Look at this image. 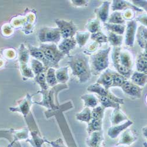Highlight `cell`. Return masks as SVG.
<instances>
[{
    "instance_id": "cell-40",
    "label": "cell",
    "mask_w": 147,
    "mask_h": 147,
    "mask_svg": "<svg viewBox=\"0 0 147 147\" xmlns=\"http://www.w3.org/2000/svg\"><path fill=\"white\" fill-rule=\"evenodd\" d=\"M35 81L37 83L41 88V90H47L48 89V85L46 81V76L44 72L36 75L34 77Z\"/></svg>"
},
{
    "instance_id": "cell-17",
    "label": "cell",
    "mask_w": 147,
    "mask_h": 147,
    "mask_svg": "<svg viewBox=\"0 0 147 147\" xmlns=\"http://www.w3.org/2000/svg\"><path fill=\"white\" fill-rule=\"evenodd\" d=\"M111 2L104 1L99 7L96 8L94 13L96 16V18L98 19L100 21H102L104 23L107 21L109 17V11Z\"/></svg>"
},
{
    "instance_id": "cell-46",
    "label": "cell",
    "mask_w": 147,
    "mask_h": 147,
    "mask_svg": "<svg viewBox=\"0 0 147 147\" xmlns=\"http://www.w3.org/2000/svg\"><path fill=\"white\" fill-rule=\"evenodd\" d=\"M98 46H99V44L95 42L91 43V44L90 45H89V47H88L87 48V50L84 51L85 54H90V53L95 52V50L97 49V48L98 47Z\"/></svg>"
},
{
    "instance_id": "cell-15",
    "label": "cell",
    "mask_w": 147,
    "mask_h": 147,
    "mask_svg": "<svg viewBox=\"0 0 147 147\" xmlns=\"http://www.w3.org/2000/svg\"><path fill=\"white\" fill-rule=\"evenodd\" d=\"M77 45L75 38H69L63 39L58 46V50L65 55L69 56V53Z\"/></svg>"
},
{
    "instance_id": "cell-37",
    "label": "cell",
    "mask_w": 147,
    "mask_h": 147,
    "mask_svg": "<svg viewBox=\"0 0 147 147\" xmlns=\"http://www.w3.org/2000/svg\"><path fill=\"white\" fill-rule=\"evenodd\" d=\"M90 36L89 32H77L76 40L80 47H84L87 43Z\"/></svg>"
},
{
    "instance_id": "cell-28",
    "label": "cell",
    "mask_w": 147,
    "mask_h": 147,
    "mask_svg": "<svg viewBox=\"0 0 147 147\" xmlns=\"http://www.w3.org/2000/svg\"><path fill=\"white\" fill-rule=\"evenodd\" d=\"M55 76L58 83L65 84L69 80L68 67H59L55 71Z\"/></svg>"
},
{
    "instance_id": "cell-27",
    "label": "cell",
    "mask_w": 147,
    "mask_h": 147,
    "mask_svg": "<svg viewBox=\"0 0 147 147\" xmlns=\"http://www.w3.org/2000/svg\"><path fill=\"white\" fill-rule=\"evenodd\" d=\"M81 99L84 101L85 107L95 108L98 104V99L93 94H84L81 96Z\"/></svg>"
},
{
    "instance_id": "cell-2",
    "label": "cell",
    "mask_w": 147,
    "mask_h": 147,
    "mask_svg": "<svg viewBox=\"0 0 147 147\" xmlns=\"http://www.w3.org/2000/svg\"><path fill=\"white\" fill-rule=\"evenodd\" d=\"M113 64L117 72L128 79L132 74V58L131 54L121 47H114L112 53Z\"/></svg>"
},
{
    "instance_id": "cell-23",
    "label": "cell",
    "mask_w": 147,
    "mask_h": 147,
    "mask_svg": "<svg viewBox=\"0 0 147 147\" xmlns=\"http://www.w3.org/2000/svg\"><path fill=\"white\" fill-rule=\"evenodd\" d=\"M131 82L138 86L144 87L146 83V74L138 71L134 72L131 76Z\"/></svg>"
},
{
    "instance_id": "cell-18",
    "label": "cell",
    "mask_w": 147,
    "mask_h": 147,
    "mask_svg": "<svg viewBox=\"0 0 147 147\" xmlns=\"http://www.w3.org/2000/svg\"><path fill=\"white\" fill-rule=\"evenodd\" d=\"M89 136L86 140V144L88 147H101L102 142L104 140L102 131L94 132Z\"/></svg>"
},
{
    "instance_id": "cell-10",
    "label": "cell",
    "mask_w": 147,
    "mask_h": 147,
    "mask_svg": "<svg viewBox=\"0 0 147 147\" xmlns=\"http://www.w3.org/2000/svg\"><path fill=\"white\" fill-rule=\"evenodd\" d=\"M32 104V95L30 94H27L23 100L18 102L17 107H10L9 109L12 112H18L21 113L25 118L31 112L30 108Z\"/></svg>"
},
{
    "instance_id": "cell-49",
    "label": "cell",
    "mask_w": 147,
    "mask_h": 147,
    "mask_svg": "<svg viewBox=\"0 0 147 147\" xmlns=\"http://www.w3.org/2000/svg\"><path fill=\"white\" fill-rule=\"evenodd\" d=\"M136 21L140 22L143 26L146 27V15L143 14L138 16L136 19Z\"/></svg>"
},
{
    "instance_id": "cell-35",
    "label": "cell",
    "mask_w": 147,
    "mask_h": 147,
    "mask_svg": "<svg viewBox=\"0 0 147 147\" xmlns=\"http://www.w3.org/2000/svg\"><path fill=\"white\" fill-rule=\"evenodd\" d=\"M108 22L109 24H121L124 25L125 24V20L122 17V13L118 11H115L112 13L108 18Z\"/></svg>"
},
{
    "instance_id": "cell-1",
    "label": "cell",
    "mask_w": 147,
    "mask_h": 147,
    "mask_svg": "<svg viewBox=\"0 0 147 147\" xmlns=\"http://www.w3.org/2000/svg\"><path fill=\"white\" fill-rule=\"evenodd\" d=\"M67 64L72 69L74 76L77 77L80 83L87 82L91 78V72L89 64V57L83 53L75 55H69Z\"/></svg>"
},
{
    "instance_id": "cell-13",
    "label": "cell",
    "mask_w": 147,
    "mask_h": 147,
    "mask_svg": "<svg viewBox=\"0 0 147 147\" xmlns=\"http://www.w3.org/2000/svg\"><path fill=\"white\" fill-rule=\"evenodd\" d=\"M113 71L111 69L107 68L96 80V83L101 85L106 90H109L112 87L113 82Z\"/></svg>"
},
{
    "instance_id": "cell-42",
    "label": "cell",
    "mask_w": 147,
    "mask_h": 147,
    "mask_svg": "<svg viewBox=\"0 0 147 147\" xmlns=\"http://www.w3.org/2000/svg\"><path fill=\"white\" fill-rule=\"evenodd\" d=\"M13 129V128H11L9 130L0 131V138L5 137V138L7 139L9 141V144H11L14 140Z\"/></svg>"
},
{
    "instance_id": "cell-26",
    "label": "cell",
    "mask_w": 147,
    "mask_h": 147,
    "mask_svg": "<svg viewBox=\"0 0 147 147\" xmlns=\"http://www.w3.org/2000/svg\"><path fill=\"white\" fill-rule=\"evenodd\" d=\"M13 134L14 137V140L11 144L8 145V147H12L15 143L20 140H27L28 138V130L27 128H25L21 130H14L13 129Z\"/></svg>"
},
{
    "instance_id": "cell-21",
    "label": "cell",
    "mask_w": 147,
    "mask_h": 147,
    "mask_svg": "<svg viewBox=\"0 0 147 147\" xmlns=\"http://www.w3.org/2000/svg\"><path fill=\"white\" fill-rule=\"evenodd\" d=\"M32 138L27 139V142H28L32 147H42L43 144L46 142V139L42 138L39 131L38 128L30 130Z\"/></svg>"
},
{
    "instance_id": "cell-7",
    "label": "cell",
    "mask_w": 147,
    "mask_h": 147,
    "mask_svg": "<svg viewBox=\"0 0 147 147\" xmlns=\"http://www.w3.org/2000/svg\"><path fill=\"white\" fill-rule=\"evenodd\" d=\"M38 37L41 42H53L58 43L61 38V35L58 28H41L38 33Z\"/></svg>"
},
{
    "instance_id": "cell-30",
    "label": "cell",
    "mask_w": 147,
    "mask_h": 147,
    "mask_svg": "<svg viewBox=\"0 0 147 147\" xmlns=\"http://www.w3.org/2000/svg\"><path fill=\"white\" fill-rule=\"evenodd\" d=\"M97 97L98 99V101L101 104V107H103L104 109L107 108H116L120 107V104L119 103L114 101L113 100L109 98L107 96L97 95Z\"/></svg>"
},
{
    "instance_id": "cell-47",
    "label": "cell",
    "mask_w": 147,
    "mask_h": 147,
    "mask_svg": "<svg viewBox=\"0 0 147 147\" xmlns=\"http://www.w3.org/2000/svg\"><path fill=\"white\" fill-rule=\"evenodd\" d=\"M132 4L136 7L139 8L142 7L146 11V1H132Z\"/></svg>"
},
{
    "instance_id": "cell-36",
    "label": "cell",
    "mask_w": 147,
    "mask_h": 147,
    "mask_svg": "<svg viewBox=\"0 0 147 147\" xmlns=\"http://www.w3.org/2000/svg\"><path fill=\"white\" fill-rule=\"evenodd\" d=\"M46 81L48 86L53 87L57 85L58 82L55 76V70L53 68H50L47 69L46 75Z\"/></svg>"
},
{
    "instance_id": "cell-9",
    "label": "cell",
    "mask_w": 147,
    "mask_h": 147,
    "mask_svg": "<svg viewBox=\"0 0 147 147\" xmlns=\"http://www.w3.org/2000/svg\"><path fill=\"white\" fill-rule=\"evenodd\" d=\"M87 90L90 92H93L97 94V95L107 96L109 98L113 100L114 101L119 103V104H123L124 103V99L120 98L116 96L115 95H114L111 92H110L109 91V90H106L101 85L99 84H92L88 87Z\"/></svg>"
},
{
    "instance_id": "cell-32",
    "label": "cell",
    "mask_w": 147,
    "mask_h": 147,
    "mask_svg": "<svg viewBox=\"0 0 147 147\" xmlns=\"http://www.w3.org/2000/svg\"><path fill=\"white\" fill-rule=\"evenodd\" d=\"M108 42L114 47H120L123 41V36L117 35L111 32H109L107 36Z\"/></svg>"
},
{
    "instance_id": "cell-16",
    "label": "cell",
    "mask_w": 147,
    "mask_h": 147,
    "mask_svg": "<svg viewBox=\"0 0 147 147\" xmlns=\"http://www.w3.org/2000/svg\"><path fill=\"white\" fill-rule=\"evenodd\" d=\"M137 136L131 129H126L124 130V132L122 134L120 139L119 140L118 143L116 145H130L137 140Z\"/></svg>"
},
{
    "instance_id": "cell-39",
    "label": "cell",
    "mask_w": 147,
    "mask_h": 147,
    "mask_svg": "<svg viewBox=\"0 0 147 147\" xmlns=\"http://www.w3.org/2000/svg\"><path fill=\"white\" fill-rule=\"evenodd\" d=\"M91 39L98 44L108 42L107 36L101 31L92 34L91 35Z\"/></svg>"
},
{
    "instance_id": "cell-43",
    "label": "cell",
    "mask_w": 147,
    "mask_h": 147,
    "mask_svg": "<svg viewBox=\"0 0 147 147\" xmlns=\"http://www.w3.org/2000/svg\"><path fill=\"white\" fill-rule=\"evenodd\" d=\"M20 69L21 71L22 76L24 77H27L28 78H34V74L33 73L31 68H29L28 65L21 66L20 67Z\"/></svg>"
},
{
    "instance_id": "cell-20",
    "label": "cell",
    "mask_w": 147,
    "mask_h": 147,
    "mask_svg": "<svg viewBox=\"0 0 147 147\" xmlns=\"http://www.w3.org/2000/svg\"><path fill=\"white\" fill-rule=\"evenodd\" d=\"M28 51L30 52V54L34 57L36 59L38 60L41 63H42L45 68L47 70L48 68H51L50 63L48 62V61L45 58L43 53L41 51L39 48H36L35 47H32L31 45H29Z\"/></svg>"
},
{
    "instance_id": "cell-11",
    "label": "cell",
    "mask_w": 147,
    "mask_h": 147,
    "mask_svg": "<svg viewBox=\"0 0 147 147\" xmlns=\"http://www.w3.org/2000/svg\"><path fill=\"white\" fill-rule=\"evenodd\" d=\"M137 28V23L136 20H131L127 22L125 42L127 45L130 47L134 46Z\"/></svg>"
},
{
    "instance_id": "cell-33",
    "label": "cell",
    "mask_w": 147,
    "mask_h": 147,
    "mask_svg": "<svg viewBox=\"0 0 147 147\" xmlns=\"http://www.w3.org/2000/svg\"><path fill=\"white\" fill-rule=\"evenodd\" d=\"M76 119L81 122H85L87 123H89V122L91 119L92 115H91V110L90 108L85 107L82 111L76 115Z\"/></svg>"
},
{
    "instance_id": "cell-3",
    "label": "cell",
    "mask_w": 147,
    "mask_h": 147,
    "mask_svg": "<svg viewBox=\"0 0 147 147\" xmlns=\"http://www.w3.org/2000/svg\"><path fill=\"white\" fill-rule=\"evenodd\" d=\"M68 88L67 85L65 84H60L53 87L52 89L49 90H41L37 92L41 93L42 96V101L40 102H33V104H36L39 105L44 106L48 109L50 111H55L62 107L59 105L57 100V94L62 90Z\"/></svg>"
},
{
    "instance_id": "cell-24",
    "label": "cell",
    "mask_w": 147,
    "mask_h": 147,
    "mask_svg": "<svg viewBox=\"0 0 147 147\" xmlns=\"http://www.w3.org/2000/svg\"><path fill=\"white\" fill-rule=\"evenodd\" d=\"M146 28L143 26L139 27L137 33V39L138 45L143 48L144 50H146Z\"/></svg>"
},
{
    "instance_id": "cell-31",
    "label": "cell",
    "mask_w": 147,
    "mask_h": 147,
    "mask_svg": "<svg viewBox=\"0 0 147 147\" xmlns=\"http://www.w3.org/2000/svg\"><path fill=\"white\" fill-rule=\"evenodd\" d=\"M104 26L109 32L120 35H122L124 33L125 30V26L124 25H121V24H113L105 22Z\"/></svg>"
},
{
    "instance_id": "cell-4",
    "label": "cell",
    "mask_w": 147,
    "mask_h": 147,
    "mask_svg": "<svg viewBox=\"0 0 147 147\" xmlns=\"http://www.w3.org/2000/svg\"><path fill=\"white\" fill-rule=\"evenodd\" d=\"M111 48L102 49L96 54H92L89 58V64L92 75L98 76L105 70L109 65V53Z\"/></svg>"
},
{
    "instance_id": "cell-44",
    "label": "cell",
    "mask_w": 147,
    "mask_h": 147,
    "mask_svg": "<svg viewBox=\"0 0 147 147\" xmlns=\"http://www.w3.org/2000/svg\"><path fill=\"white\" fill-rule=\"evenodd\" d=\"M46 142L50 144L53 147H68L65 145L63 139L61 138L53 141H49L48 140H46Z\"/></svg>"
},
{
    "instance_id": "cell-50",
    "label": "cell",
    "mask_w": 147,
    "mask_h": 147,
    "mask_svg": "<svg viewBox=\"0 0 147 147\" xmlns=\"http://www.w3.org/2000/svg\"><path fill=\"white\" fill-rule=\"evenodd\" d=\"M142 131H143V134L144 135V137L146 138V127H144Z\"/></svg>"
},
{
    "instance_id": "cell-41",
    "label": "cell",
    "mask_w": 147,
    "mask_h": 147,
    "mask_svg": "<svg viewBox=\"0 0 147 147\" xmlns=\"http://www.w3.org/2000/svg\"><path fill=\"white\" fill-rule=\"evenodd\" d=\"M127 80V79H126L124 76H121L117 72L113 71V82L112 87H121Z\"/></svg>"
},
{
    "instance_id": "cell-6",
    "label": "cell",
    "mask_w": 147,
    "mask_h": 147,
    "mask_svg": "<svg viewBox=\"0 0 147 147\" xmlns=\"http://www.w3.org/2000/svg\"><path fill=\"white\" fill-rule=\"evenodd\" d=\"M105 109L101 106L96 107L91 111V119L88 123L87 132L88 135L96 131H101L102 129V119Z\"/></svg>"
},
{
    "instance_id": "cell-48",
    "label": "cell",
    "mask_w": 147,
    "mask_h": 147,
    "mask_svg": "<svg viewBox=\"0 0 147 147\" xmlns=\"http://www.w3.org/2000/svg\"><path fill=\"white\" fill-rule=\"evenodd\" d=\"M72 3L77 7H85L88 4V1H78V0H72Z\"/></svg>"
},
{
    "instance_id": "cell-8",
    "label": "cell",
    "mask_w": 147,
    "mask_h": 147,
    "mask_svg": "<svg viewBox=\"0 0 147 147\" xmlns=\"http://www.w3.org/2000/svg\"><path fill=\"white\" fill-rule=\"evenodd\" d=\"M55 22L60 31L61 37L63 39L73 38L77 32V27L72 21H67L64 20L56 19Z\"/></svg>"
},
{
    "instance_id": "cell-51",
    "label": "cell",
    "mask_w": 147,
    "mask_h": 147,
    "mask_svg": "<svg viewBox=\"0 0 147 147\" xmlns=\"http://www.w3.org/2000/svg\"><path fill=\"white\" fill-rule=\"evenodd\" d=\"M118 147H126V146H118Z\"/></svg>"
},
{
    "instance_id": "cell-22",
    "label": "cell",
    "mask_w": 147,
    "mask_h": 147,
    "mask_svg": "<svg viewBox=\"0 0 147 147\" xmlns=\"http://www.w3.org/2000/svg\"><path fill=\"white\" fill-rule=\"evenodd\" d=\"M127 120H128V117L121 111L120 107L114 108L111 118V121L113 125H118L123 121Z\"/></svg>"
},
{
    "instance_id": "cell-45",
    "label": "cell",
    "mask_w": 147,
    "mask_h": 147,
    "mask_svg": "<svg viewBox=\"0 0 147 147\" xmlns=\"http://www.w3.org/2000/svg\"><path fill=\"white\" fill-rule=\"evenodd\" d=\"M122 17L125 20H132L134 17V14L132 10H130L129 9L125 10V11L123 13V14H122Z\"/></svg>"
},
{
    "instance_id": "cell-14",
    "label": "cell",
    "mask_w": 147,
    "mask_h": 147,
    "mask_svg": "<svg viewBox=\"0 0 147 147\" xmlns=\"http://www.w3.org/2000/svg\"><path fill=\"white\" fill-rule=\"evenodd\" d=\"M132 124L133 122L128 119L124 124L113 125L108 130V136L111 139H115L121 132L127 129L129 127L132 125Z\"/></svg>"
},
{
    "instance_id": "cell-25",
    "label": "cell",
    "mask_w": 147,
    "mask_h": 147,
    "mask_svg": "<svg viewBox=\"0 0 147 147\" xmlns=\"http://www.w3.org/2000/svg\"><path fill=\"white\" fill-rule=\"evenodd\" d=\"M137 69L138 72H144L146 74L147 68V59H146V50L141 53L137 59Z\"/></svg>"
},
{
    "instance_id": "cell-34",
    "label": "cell",
    "mask_w": 147,
    "mask_h": 147,
    "mask_svg": "<svg viewBox=\"0 0 147 147\" xmlns=\"http://www.w3.org/2000/svg\"><path fill=\"white\" fill-rule=\"evenodd\" d=\"M86 28L90 33L91 32L92 34L100 31L101 26L100 20L97 18L88 20V22L86 24Z\"/></svg>"
},
{
    "instance_id": "cell-29",
    "label": "cell",
    "mask_w": 147,
    "mask_h": 147,
    "mask_svg": "<svg viewBox=\"0 0 147 147\" xmlns=\"http://www.w3.org/2000/svg\"><path fill=\"white\" fill-rule=\"evenodd\" d=\"M19 63L20 67L27 65L30 58V52L24 46L21 44L19 48Z\"/></svg>"
},
{
    "instance_id": "cell-19",
    "label": "cell",
    "mask_w": 147,
    "mask_h": 147,
    "mask_svg": "<svg viewBox=\"0 0 147 147\" xmlns=\"http://www.w3.org/2000/svg\"><path fill=\"white\" fill-rule=\"evenodd\" d=\"M131 9L132 11H136L137 12H142V9L139 8L132 3L126 1H121V0H114L113 1V4L111 6V9L114 11H120L122 9Z\"/></svg>"
},
{
    "instance_id": "cell-12",
    "label": "cell",
    "mask_w": 147,
    "mask_h": 147,
    "mask_svg": "<svg viewBox=\"0 0 147 147\" xmlns=\"http://www.w3.org/2000/svg\"><path fill=\"white\" fill-rule=\"evenodd\" d=\"M121 88L126 94L136 98H140L141 97V88L131 81H129L127 80L122 85Z\"/></svg>"
},
{
    "instance_id": "cell-5",
    "label": "cell",
    "mask_w": 147,
    "mask_h": 147,
    "mask_svg": "<svg viewBox=\"0 0 147 147\" xmlns=\"http://www.w3.org/2000/svg\"><path fill=\"white\" fill-rule=\"evenodd\" d=\"M45 58L50 63L51 68H59V62L65 55L61 53L55 44H41L39 47Z\"/></svg>"
},
{
    "instance_id": "cell-38",
    "label": "cell",
    "mask_w": 147,
    "mask_h": 147,
    "mask_svg": "<svg viewBox=\"0 0 147 147\" xmlns=\"http://www.w3.org/2000/svg\"><path fill=\"white\" fill-rule=\"evenodd\" d=\"M31 69L34 74L38 75L46 71L43 64L36 59H32L31 62Z\"/></svg>"
}]
</instances>
